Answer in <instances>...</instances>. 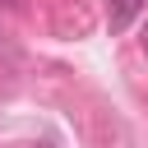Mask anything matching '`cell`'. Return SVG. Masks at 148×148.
I'll return each mask as SVG.
<instances>
[{"mask_svg":"<svg viewBox=\"0 0 148 148\" xmlns=\"http://www.w3.org/2000/svg\"><path fill=\"white\" fill-rule=\"evenodd\" d=\"M143 5H148V0H106V28H111V32H125V28L139 18Z\"/></svg>","mask_w":148,"mask_h":148,"instance_id":"cell-1","label":"cell"},{"mask_svg":"<svg viewBox=\"0 0 148 148\" xmlns=\"http://www.w3.org/2000/svg\"><path fill=\"white\" fill-rule=\"evenodd\" d=\"M143 42H148V32H143Z\"/></svg>","mask_w":148,"mask_h":148,"instance_id":"cell-3","label":"cell"},{"mask_svg":"<svg viewBox=\"0 0 148 148\" xmlns=\"http://www.w3.org/2000/svg\"><path fill=\"white\" fill-rule=\"evenodd\" d=\"M5 5H9V9H14V5H18V0H5Z\"/></svg>","mask_w":148,"mask_h":148,"instance_id":"cell-2","label":"cell"}]
</instances>
